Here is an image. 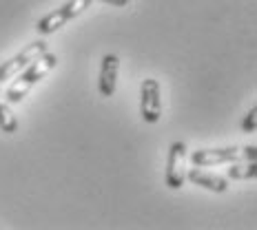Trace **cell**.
<instances>
[{"instance_id": "3", "label": "cell", "mask_w": 257, "mask_h": 230, "mask_svg": "<svg viewBox=\"0 0 257 230\" xmlns=\"http://www.w3.org/2000/svg\"><path fill=\"white\" fill-rule=\"evenodd\" d=\"M91 3H93V0H67L62 7L53 9L51 14H47L45 18H40L38 25H36V31L42 36L56 34L58 29H62L64 25H69L73 18L82 16L91 7Z\"/></svg>"}, {"instance_id": "9", "label": "cell", "mask_w": 257, "mask_h": 230, "mask_svg": "<svg viewBox=\"0 0 257 230\" xmlns=\"http://www.w3.org/2000/svg\"><path fill=\"white\" fill-rule=\"evenodd\" d=\"M257 175V164L255 159H239V162H231V168L226 170V179H255Z\"/></svg>"}, {"instance_id": "6", "label": "cell", "mask_w": 257, "mask_h": 230, "mask_svg": "<svg viewBox=\"0 0 257 230\" xmlns=\"http://www.w3.org/2000/svg\"><path fill=\"white\" fill-rule=\"evenodd\" d=\"M45 51H47V42H34V45L25 47L20 53H16L14 58H9L7 62H3V64H0V87H3L7 80L16 78L27 67V64L34 62L36 58L42 56Z\"/></svg>"}, {"instance_id": "5", "label": "cell", "mask_w": 257, "mask_h": 230, "mask_svg": "<svg viewBox=\"0 0 257 230\" xmlns=\"http://www.w3.org/2000/svg\"><path fill=\"white\" fill-rule=\"evenodd\" d=\"M184 157H186V144L184 142H173L169 148L167 157V170H164V184L171 190H178L186 181V170H184Z\"/></svg>"}, {"instance_id": "2", "label": "cell", "mask_w": 257, "mask_h": 230, "mask_svg": "<svg viewBox=\"0 0 257 230\" xmlns=\"http://www.w3.org/2000/svg\"><path fill=\"white\" fill-rule=\"evenodd\" d=\"M257 148L255 146H222V148H202L191 155L193 166H217V164H231L239 159H255Z\"/></svg>"}, {"instance_id": "4", "label": "cell", "mask_w": 257, "mask_h": 230, "mask_svg": "<svg viewBox=\"0 0 257 230\" xmlns=\"http://www.w3.org/2000/svg\"><path fill=\"white\" fill-rule=\"evenodd\" d=\"M140 115L147 124L162 120V89L155 78L142 80L140 87Z\"/></svg>"}, {"instance_id": "11", "label": "cell", "mask_w": 257, "mask_h": 230, "mask_svg": "<svg viewBox=\"0 0 257 230\" xmlns=\"http://www.w3.org/2000/svg\"><path fill=\"white\" fill-rule=\"evenodd\" d=\"M255 113H257V106H253V109L248 111V115H246V120H244V133H253L255 131Z\"/></svg>"}, {"instance_id": "8", "label": "cell", "mask_w": 257, "mask_h": 230, "mask_svg": "<svg viewBox=\"0 0 257 230\" xmlns=\"http://www.w3.org/2000/svg\"><path fill=\"white\" fill-rule=\"evenodd\" d=\"M186 179H191L195 186H202V188H206L211 192H224L228 188L226 177H219L215 173H206V170H202L200 166L191 168L189 173H186Z\"/></svg>"}, {"instance_id": "7", "label": "cell", "mask_w": 257, "mask_h": 230, "mask_svg": "<svg viewBox=\"0 0 257 230\" xmlns=\"http://www.w3.org/2000/svg\"><path fill=\"white\" fill-rule=\"evenodd\" d=\"M117 71H120V58L115 53L102 56L100 78H98V91L102 98H113V93L117 89Z\"/></svg>"}, {"instance_id": "1", "label": "cell", "mask_w": 257, "mask_h": 230, "mask_svg": "<svg viewBox=\"0 0 257 230\" xmlns=\"http://www.w3.org/2000/svg\"><path fill=\"white\" fill-rule=\"evenodd\" d=\"M58 64V58L56 53H42V56H38L34 62H29L27 67L23 69V71L16 76V80L12 82V87L7 89V93H5V98H7L9 104H18L25 100V95L29 93L31 89L36 87V84L40 82V80H45L49 73L56 69Z\"/></svg>"}, {"instance_id": "12", "label": "cell", "mask_w": 257, "mask_h": 230, "mask_svg": "<svg viewBox=\"0 0 257 230\" xmlns=\"http://www.w3.org/2000/svg\"><path fill=\"white\" fill-rule=\"evenodd\" d=\"M100 3L111 5V7H124V5H128V3H131V0H100Z\"/></svg>"}, {"instance_id": "10", "label": "cell", "mask_w": 257, "mask_h": 230, "mask_svg": "<svg viewBox=\"0 0 257 230\" xmlns=\"http://www.w3.org/2000/svg\"><path fill=\"white\" fill-rule=\"evenodd\" d=\"M0 131L9 133V135L18 131V117L14 115L9 102L7 100H3V98H0Z\"/></svg>"}]
</instances>
